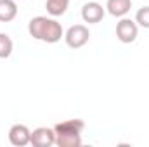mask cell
<instances>
[{"label":"cell","mask_w":149,"mask_h":147,"mask_svg":"<svg viewBox=\"0 0 149 147\" xmlns=\"http://www.w3.org/2000/svg\"><path fill=\"white\" fill-rule=\"evenodd\" d=\"M135 23H137V26H142V28L149 30V5H144L137 10Z\"/></svg>","instance_id":"12"},{"label":"cell","mask_w":149,"mask_h":147,"mask_svg":"<svg viewBox=\"0 0 149 147\" xmlns=\"http://www.w3.org/2000/svg\"><path fill=\"white\" fill-rule=\"evenodd\" d=\"M31 140V130L26 126V125H21V123H16L10 126L9 130V142L16 147H24L30 144Z\"/></svg>","instance_id":"6"},{"label":"cell","mask_w":149,"mask_h":147,"mask_svg":"<svg viewBox=\"0 0 149 147\" xmlns=\"http://www.w3.org/2000/svg\"><path fill=\"white\" fill-rule=\"evenodd\" d=\"M17 16L16 0H0V23H10Z\"/></svg>","instance_id":"9"},{"label":"cell","mask_w":149,"mask_h":147,"mask_svg":"<svg viewBox=\"0 0 149 147\" xmlns=\"http://www.w3.org/2000/svg\"><path fill=\"white\" fill-rule=\"evenodd\" d=\"M85 123L81 119H64L54 126L56 132V146L59 147H80L81 146V132Z\"/></svg>","instance_id":"2"},{"label":"cell","mask_w":149,"mask_h":147,"mask_svg":"<svg viewBox=\"0 0 149 147\" xmlns=\"http://www.w3.org/2000/svg\"><path fill=\"white\" fill-rule=\"evenodd\" d=\"M28 33L30 37L45 42V43H57L61 38H64V30L61 23H57L54 17L37 16L28 23Z\"/></svg>","instance_id":"1"},{"label":"cell","mask_w":149,"mask_h":147,"mask_svg":"<svg viewBox=\"0 0 149 147\" xmlns=\"http://www.w3.org/2000/svg\"><path fill=\"white\" fill-rule=\"evenodd\" d=\"M30 144L35 147H50L56 144V132L54 128L47 126H38L31 132V140Z\"/></svg>","instance_id":"5"},{"label":"cell","mask_w":149,"mask_h":147,"mask_svg":"<svg viewBox=\"0 0 149 147\" xmlns=\"http://www.w3.org/2000/svg\"><path fill=\"white\" fill-rule=\"evenodd\" d=\"M139 35V26L135 21L128 19V17H121L116 23V38L121 43H132L135 42V38Z\"/></svg>","instance_id":"4"},{"label":"cell","mask_w":149,"mask_h":147,"mask_svg":"<svg viewBox=\"0 0 149 147\" xmlns=\"http://www.w3.org/2000/svg\"><path fill=\"white\" fill-rule=\"evenodd\" d=\"M70 7V0H47L45 2V9L52 17H59L63 16Z\"/></svg>","instance_id":"10"},{"label":"cell","mask_w":149,"mask_h":147,"mask_svg":"<svg viewBox=\"0 0 149 147\" xmlns=\"http://www.w3.org/2000/svg\"><path fill=\"white\" fill-rule=\"evenodd\" d=\"M90 38V31L85 24H74L64 33V42L70 49H81Z\"/></svg>","instance_id":"3"},{"label":"cell","mask_w":149,"mask_h":147,"mask_svg":"<svg viewBox=\"0 0 149 147\" xmlns=\"http://www.w3.org/2000/svg\"><path fill=\"white\" fill-rule=\"evenodd\" d=\"M106 10L104 7L99 3V2H87L83 7H81V19L88 24H97L102 21Z\"/></svg>","instance_id":"7"},{"label":"cell","mask_w":149,"mask_h":147,"mask_svg":"<svg viewBox=\"0 0 149 147\" xmlns=\"http://www.w3.org/2000/svg\"><path fill=\"white\" fill-rule=\"evenodd\" d=\"M12 50H14V43H12L10 37L7 33H0V59L10 57Z\"/></svg>","instance_id":"11"},{"label":"cell","mask_w":149,"mask_h":147,"mask_svg":"<svg viewBox=\"0 0 149 147\" xmlns=\"http://www.w3.org/2000/svg\"><path fill=\"white\" fill-rule=\"evenodd\" d=\"M106 9L114 17H125L132 9V0H108Z\"/></svg>","instance_id":"8"}]
</instances>
